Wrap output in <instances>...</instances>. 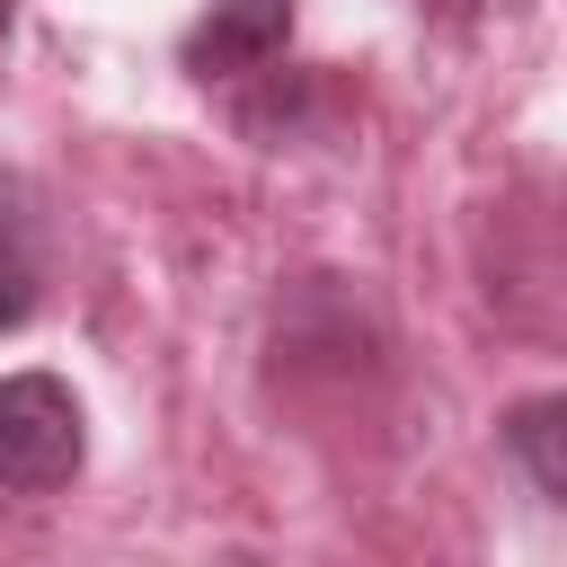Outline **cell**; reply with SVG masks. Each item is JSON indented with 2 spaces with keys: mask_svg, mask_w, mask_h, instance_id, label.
<instances>
[{
  "mask_svg": "<svg viewBox=\"0 0 567 567\" xmlns=\"http://www.w3.org/2000/svg\"><path fill=\"white\" fill-rule=\"evenodd\" d=\"M89 461V416L53 372H9L0 381V487L53 496Z\"/></svg>",
  "mask_w": 567,
  "mask_h": 567,
  "instance_id": "cell-1",
  "label": "cell"
},
{
  "mask_svg": "<svg viewBox=\"0 0 567 567\" xmlns=\"http://www.w3.org/2000/svg\"><path fill=\"white\" fill-rule=\"evenodd\" d=\"M292 44V0H204L186 27V71L195 80H248Z\"/></svg>",
  "mask_w": 567,
  "mask_h": 567,
  "instance_id": "cell-2",
  "label": "cell"
},
{
  "mask_svg": "<svg viewBox=\"0 0 567 567\" xmlns=\"http://www.w3.org/2000/svg\"><path fill=\"white\" fill-rule=\"evenodd\" d=\"M505 443H514V461L532 470L540 496H567V399H523L505 416Z\"/></svg>",
  "mask_w": 567,
  "mask_h": 567,
  "instance_id": "cell-3",
  "label": "cell"
},
{
  "mask_svg": "<svg viewBox=\"0 0 567 567\" xmlns=\"http://www.w3.org/2000/svg\"><path fill=\"white\" fill-rule=\"evenodd\" d=\"M35 310V266H27V248L0 230V328H18Z\"/></svg>",
  "mask_w": 567,
  "mask_h": 567,
  "instance_id": "cell-4",
  "label": "cell"
},
{
  "mask_svg": "<svg viewBox=\"0 0 567 567\" xmlns=\"http://www.w3.org/2000/svg\"><path fill=\"white\" fill-rule=\"evenodd\" d=\"M9 18H18V0H0V35H9Z\"/></svg>",
  "mask_w": 567,
  "mask_h": 567,
  "instance_id": "cell-5",
  "label": "cell"
}]
</instances>
